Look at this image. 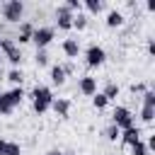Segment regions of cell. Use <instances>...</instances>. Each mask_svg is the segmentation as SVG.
<instances>
[{
  "label": "cell",
  "mask_w": 155,
  "mask_h": 155,
  "mask_svg": "<svg viewBox=\"0 0 155 155\" xmlns=\"http://www.w3.org/2000/svg\"><path fill=\"white\" fill-rule=\"evenodd\" d=\"M51 109H53L61 119H65V116L70 114V99H68V97H58V99L51 102Z\"/></svg>",
  "instance_id": "obj_10"
},
{
  "label": "cell",
  "mask_w": 155,
  "mask_h": 155,
  "mask_svg": "<svg viewBox=\"0 0 155 155\" xmlns=\"http://www.w3.org/2000/svg\"><path fill=\"white\" fill-rule=\"evenodd\" d=\"M48 78H51L53 85H63V82H65V73H63V68H61L58 63L51 65V75H48Z\"/></svg>",
  "instance_id": "obj_15"
},
{
  "label": "cell",
  "mask_w": 155,
  "mask_h": 155,
  "mask_svg": "<svg viewBox=\"0 0 155 155\" xmlns=\"http://www.w3.org/2000/svg\"><path fill=\"white\" fill-rule=\"evenodd\" d=\"M143 107H155V92L153 90H145L143 92Z\"/></svg>",
  "instance_id": "obj_27"
},
{
  "label": "cell",
  "mask_w": 155,
  "mask_h": 155,
  "mask_svg": "<svg viewBox=\"0 0 155 155\" xmlns=\"http://www.w3.org/2000/svg\"><path fill=\"white\" fill-rule=\"evenodd\" d=\"M131 155H148V145H145L143 140L133 143V145H131Z\"/></svg>",
  "instance_id": "obj_26"
},
{
  "label": "cell",
  "mask_w": 155,
  "mask_h": 155,
  "mask_svg": "<svg viewBox=\"0 0 155 155\" xmlns=\"http://www.w3.org/2000/svg\"><path fill=\"white\" fill-rule=\"evenodd\" d=\"M107 104H109V99H107L102 92H94V94H92V107H94V109H104Z\"/></svg>",
  "instance_id": "obj_20"
},
{
  "label": "cell",
  "mask_w": 155,
  "mask_h": 155,
  "mask_svg": "<svg viewBox=\"0 0 155 155\" xmlns=\"http://www.w3.org/2000/svg\"><path fill=\"white\" fill-rule=\"evenodd\" d=\"M0 48H2V53H5V58L17 68L19 63H22V48L15 44V39H0Z\"/></svg>",
  "instance_id": "obj_3"
},
{
  "label": "cell",
  "mask_w": 155,
  "mask_h": 155,
  "mask_svg": "<svg viewBox=\"0 0 155 155\" xmlns=\"http://www.w3.org/2000/svg\"><path fill=\"white\" fill-rule=\"evenodd\" d=\"M2 94H5V99H7L12 107H19L22 99H24V90H22V87H12V90H7V92H2Z\"/></svg>",
  "instance_id": "obj_13"
},
{
  "label": "cell",
  "mask_w": 155,
  "mask_h": 155,
  "mask_svg": "<svg viewBox=\"0 0 155 155\" xmlns=\"http://www.w3.org/2000/svg\"><path fill=\"white\" fill-rule=\"evenodd\" d=\"M78 87H80V92H82L85 97H92V94L97 92V78H92V75H82Z\"/></svg>",
  "instance_id": "obj_9"
},
{
  "label": "cell",
  "mask_w": 155,
  "mask_h": 155,
  "mask_svg": "<svg viewBox=\"0 0 155 155\" xmlns=\"http://www.w3.org/2000/svg\"><path fill=\"white\" fill-rule=\"evenodd\" d=\"M111 124H114L119 131L131 128V126H133V114H131V109H126V107H116V109L111 111Z\"/></svg>",
  "instance_id": "obj_4"
},
{
  "label": "cell",
  "mask_w": 155,
  "mask_h": 155,
  "mask_svg": "<svg viewBox=\"0 0 155 155\" xmlns=\"http://www.w3.org/2000/svg\"><path fill=\"white\" fill-rule=\"evenodd\" d=\"M53 27H34V36L31 41L36 44V48H46L51 41H53Z\"/></svg>",
  "instance_id": "obj_6"
},
{
  "label": "cell",
  "mask_w": 155,
  "mask_h": 155,
  "mask_svg": "<svg viewBox=\"0 0 155 155\" xmlns=\"http://www.w3.org/2000/svg\"><path fill=\"white\" fill-rule=\"evenodd\" d=\"M145 90H148L145 82H133V85H131V92H133V94H143Z\"/></svg>",
  "instance_id": "obj_28"
},
{
  "label": "cell",
  "mask_w": 155,
  "mask_h": 155,
  "mask_svg": "<svg viewBox=\"0 0 155 155\" xmlns=\"http://www.w3.org/2000/svg\"><path fill=\"white\" fill-rule=\"evenodd\" d=\"M102 94H104V97H107L109 102H111V99H116V97H119V85H116V82H107V85H104V92H102Z\"/></svg>",
  "instance_id": "obj_17"
},
{
  "label": "cell",
  "mask_w": 155,
  "mask_h": 155,
  "mask_svg": "<svg viewBox=\"0 0 155 155\" xmlns=\"http://www.w3.org/2000/svg\"><path fill=\"white\" fill-rule=\"evenodd\" d=\"M0 12H2L5 22H19L24 15V2L22 0H7V2H2Z\"/></svg>",
  "instance_id": "obj_2"
},
{
  "label": "cell",
  "mask_w": 155,
  "mask_h": 155,
  "mask_svg": "<svg viewBox=\"0 0 155 155\" xmlns=\"http://www.w3.org/2000/svg\"><path fill=\"white\" fill-rule=\"evenodd\" d=\"M31 36H34V24L31 22H22L19 24V31H17V41L19 44H27V41H31Z\"/></svg>",
  "instance_id": "obj_11"
},
{
  "label": "cell",
  "mask_w": 155,
  "mask_h": 155,
  "mask_svg": "<svg viewBox=\"0 0 155 155\" xmlns=\"http://www.w3.org/2000/svg\"><path fill=\"white\" fill-rule=\"evenodd\" d=\"M140 136H143V131H140L138 126H131V128L121 131V136H119V138H121V143H124V145H128V148H131L133 143H138V140H140Z\"/></svg>",
  "instance_id": "obj_8"
},
{
  "label": "cell",
  "mask_w": 155,
  "mask_h": 155,
  "mask_svg": "<svg viewBox=\"0 0 155 155\" xmlns=\"http://www.w3.org/2000/svg\"><path fill=\"white\" fill-rule=\"evenodd\" d=\"M85 61H87L90 68H99V65L107 61V51H104L102 46L92 44V46H87V51H85Z\"/></svg>",
  "instance_id": "obj_5"
},
{
  "label": "cell",
  "mask_w": 155,
  "mask_h": 155,
  "mask_svg": "<svg viewBox=\"0 0 155 155\" xmlns=\"http://www.w3.org/2000/svg\"><path fill=\"white\" fill-rule=\"evenodd\" d=\"M56 24H58V29H73V12L65 5L56 7Z\"/></svg>",
  "instance_id": "obj_7"
},
{
  "label": "cell",
  "mask_w": 155,
  "mask_h": 155,
  "mask_svg": "<svg viewBox=\"0 0 155 155\" xmlns=\"http://www.w3.org/2000/svg\"><path fill=\"white\" fill-rule=\"evenodd\" d=\"M61 155H75V153H61Z\"/></svg>",
  "instance_id": "obj_33"
},
{
  "label": "cell",
  "mask_w": 155,
  "mask_h": 155,
  "mask_svg": "<svg viewBox=\"0 0 155 155\" xmlns=\"http://www.w3.org/2000/svg\"><path fill=\"white\" fill-rule=\"evenodd\" d=\"M73 27H75L78 31H82V29L87 27V15H82V12H78V15H73Z\"/></svg>",
  "instance_id": "obj_19"
},
{
  "label": "cell",
  "mask_w": 155,
  "mask_h": 155,
  "mask_svg": "<svg viewBox=\"0 0 155 155\" xmlns=\"http://www.w3.org/2000/svg\"><path fill=\"white\" fill-rule=\"evenodd\" d=\"M148 53L155 56V39H148Z\"/></svg>",
  "instance_id": "obj_30"
},
{
  "label": "cell",
  "mask_w": 155,
  "mask_h": 155,
  "mask_svg": "<svg viewBox=\"0 0 155 155\" xmlns=\"http://www.w3.org/2000/svg\"><path fill=\"white\" fill-rule=\"evenodd\" d=\"M61 68H63V73H65V75H73V73H75V63H73V61H65Z\"/></svg>",
  "instance_id": "obj_29"
},
{
  "label": "cell",
  "mask_w": 155,
  "mask_h": 155,
  "mask_svg": "<svg viewBox=\"0 0 155 155\" xmlns=\"http://www.w3.org/2000/svg\"><path fill=\"white\" fill-rule=\"evenodd\" d=\"M124 24V15L119 12V10H111L109 15H107V27L109 29H116V27H121Z\"/></svg>",
  "instance_id": "obj_14"
},
{
  "label": "cell",
  "mask_w": 155,
  "mask_h": 155,
  "mask_svg": "<svg viewBox=\"0 0 155 155\" xmlns=\"http://www.w3.org/2000/svg\"><path fill=\"white\" fill-rule=\"evenodd\" d=\"M0 155H5V140H0Z\"/></svg>",
  "instance_id": "obj_31"
},
{
  "label": "cell",
  "mask_w": 155,
  "mask_h": 155,
  "mask_svg": "<svg viewBox=\"0 0 155 155\" xmlns=\"http://www.w3.org/2000/svg\"><path fill=\"white\" fill-rule=\"evenodd\" d=\"M61 48H63V53H65L68 58H78V53H80V41H78V39H65Z\"/></svg>",
  "instance_id": "obj_12"
},
{
  "label": "cell",
  "mask_w": 155,
  "mask_h": 155,
  "mask_svg": "<svg viewBox=\"0 0 155 155\" xmlns=\"http://www.w3.org/2000/svg\"><path fill=\"white\" fill-rule=\"evenodd\" d=\"M2 31H5V24H0V34H2Z\"/></svg>",
  "instance_id": "obj_32"
},
{
  "label": "cell",
  "mask_w": 155,
  "mask_h": 155,
  "mask_svg": "<svg viewBox=\"0 0 155 155\" xmlns=\"http://www.w3.org/2000/svg\"><path fill=\"white\" fill-rule=\"evenodd\" d=\"M7 80H10L15 87H19V85H22V80H24V73H22L19 68H12V70L7 73Z\"/></svg>",
  "instance_id": "obj_16"
},
{
  "label": "cell",
  "mask_w": 155,
  "mask_h": 155,
  "mask_svg": "<svg viewBox=\"0 0 155 155\" xmlns=\"http://www.w3.org/2000/svg\"><path fill=\"white\" fill-rule=\"evenodd\" d=\"M12 111H15V107H12V104L5 99V94L0 92V114H2V116H7V114H12Z\"/></svg>",
  "instance_id": "obj_25"
},
{
  "label": "cell",
  "mask_w": 155,
  "mask_h": 155,
  "mask_svg": "<svg viewBox=\"0 0 155 155\" xmlns=\"http://www.w3.org/2000/svg\"><path fill=\"white\" fill-rule=\"evenodd\" d=\"M34 61H36V65H39V68H41V65H48V53H46V48H36Z\"/></svg>",
  "instance_id": "obj_23"
},
{
  "label": "cell",
  "mask_w": 155,
  "mask_h": 155,
  "mask_svg": "<svg viewBox=\"0 0 155 155\" xmlns=\"http://www.w3.org/2000/svg\"><path fill=\"white\" fill-rule=\"evenodd\" d=\"M56 97H53V92L48 90V87H44V85H36L34 90H31V107H34V111L41 116L46 109H51V102H53Z\"/></svg>",
  "instance_id": "obj_1"
},
{
  "label": "cell",
  "mask_w": 155,
  "mask_h": 155,
  "mask_svg": "<svg viewBox=\"0 0 155 155\" xmlns=\"http://www.w3.org/2000/svg\"><path fill=\"white\" fill-rule=\"evenodd\" d=\"M82 7H87V12H99L104 7V0H85Z\"/></svg>",
  "instance_id": "obj_22"
},
{
  "label": "cell",
  "mask_w": 155,
  "mask_h": 155,
  "mask_svg": "<svg viewBox=\"0 0 155 155\" xmlns=\"http://www.w3.org/2000/svg\"><path fill=\"white\" fill-rule=\"evenodd\" d=\"M119 136H121V131H119V128H116L114 124H109V126L104 128V138H107V140L116 143V140H119Z\"/></svg>",
  "instance_id": "obj_18"
},
{
  "label": "cell",
  "mask_w": 155,
  "mask_h": 155,
  "mask_svg": "<svg viewBox=\"0 0 155 155\" xmlns=\"http://www.w3.org/2000/svg\"><path fill=\"white\" fill-rule=\"evenodd\" d=\"M153 119H155V107H143L140 109V121L143 124H153Z\"/></svg>",
  "instance_id": "obj_21"
},
{
  "label": "cell",
  "mask_w": 155,
  "mask_h": 155,
  "mask_svg": "<svg viewBox=\"0 0 155 155\" xmlns=\"http://www.w3.org/2000/svg\"><path fill=\"white\" fill-rule=\"evenodd\" d=\"M5 155H22V148H19V143L5 140Z\"/></svg>",
  "instance_id": "obj_24"
},
{
  "label": "cell",
  "mask_w": 155,
  "mask_h": 155,
  "mask_svg": "<svg viewBox=\"0 0 155 155\" xmlns=\"http://www.w3.org/2000/svg\"><path fill=\"white\" fill-rule=\"evenodd\" d=\"M0 70H2V58H0Z\"/></svg>",
  "instance_id": "obj_34"
}]
</instances>
